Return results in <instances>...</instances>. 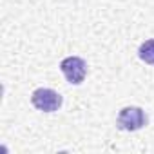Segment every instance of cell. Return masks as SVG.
Instances as JSON below:
<instances>
[{"label":"cell","instance_id":"4","mask_svg":"<svg viewBox=\"0 0 154 154\" xmlns=\"http://www.w3.org/2000/svg\"><path fill=\"white\" fill-rule=\"evenodd\" d=\"M138 56H140V60H143L145 63L154 65V38L145 40V42L140 45V49H138Z\"/></svg>","mask_w":154,"mask_h":154},{"label":"cell","instance_id":"1","mask_svg":"<svg viewBox=\"0 0 154 154\" xmlns=\"http://www.w3.org/2000/svg\"><path fill=\"white\" fill-rule=\"evenodd\" d=\"M116 125H118V129L129 131V132L140 131L141 127L147 125V114H145V111H143L141 107H136V105L123 107V109L118 112Z\"/></svg>","mask_w":154,"mask_h":154},{"label":"cell","instance_id":"2","mask_svg":"<svg viewBox=\"0 0 154 154\" xmlns=\"http://www.w3.org/2000/svg\"><path fill=\"white\" fill-rule=\"evenodd\" d=\"M60 71L63 72L65 80L72 85H80L85 80L87 74V63L80 56H67L60 62Z\"/></svg>","mask_w":154,"mask_h":154},{"label":"cell","instance_id":"3","mask_svg":"<svg viewBox=\"0 0 154 154\" xmlns=\"http://www.w3.org/2000/svg\"><path fill=\"white\" fill-rule=\"evenodd\" d=\"M31 103L38 109V111H44V112H54L62 107V96L53 91V89H47V87H40L36 91H33L31 94Z\"/></svg>","mask_w":154,"mask_h":154}]
</instances>
